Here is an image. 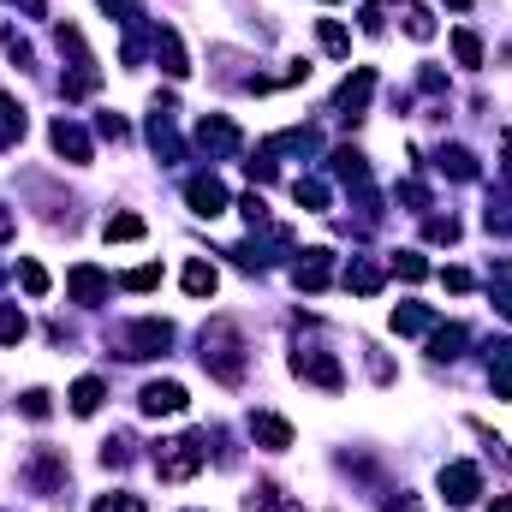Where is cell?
Returning <instances> with one entry per match:
<instances>
[{"label":"cell","mask_w":512,"mask_h":512,"mask_svg":"<svg viewBox=\"0 0 512 512\" xmlns=\"http://www.w3.org/2000/svg\"><path fill=\"white\" fill-rule=\"evenodd\" d=\"M203 370L227 387L245 382V340H239L233 322H209V328H203Z\"/></svg>","instance_id":"6da1fadb"},{"label":"cell","mask_w":512,"mask_h":512,"mask_svg":"<svg viewBox=\"0 0 512 512\" xmlns=\"http://www.w3.org/2000/svg\"><path fill=\"white\" fill-rule=\"evenodd\" d=\"M155 471H161V483H191V477L203 471V435L161 441V447H155Z\"/></svg>","instance_id":"7a4b0ae2"},{"label":"cell","mask_w":512,"mask_h":512,"mask_svg":"<svg viewBox=\"0 0 512 512\" xmlns=\"http://www.w3.org/2000/svg\"><path fill=\"white\" fill-rule=\"evenodd\" d=\"M167 346H173V322H161V316H143V322L120 328V352L126 358H161Z\"/></svg>","instance_id":"3957f363"},{"label":"cell","mask_w":512,"mask_h":512,"mask_svg":"<svg viewBox=\"0 0 512 512\" xmlns=\"http://www.w3.org/2000/svg\"><path fill=\"white\" fill-rule=\"evenodd\" d=\"M292 376H298V382H316L322 393H340V387H346V370H340L334 352H304V346H298V352H292Z\"/></svg>","instance_id":"277c9868"},{"label":"cell","mask_w":512,"mask_h":512,"mask_svg":"<svg viewBox=\"0 0 512 512\" xmlns=\"http://www.w3.org/2000/svg\"><path fill=\"white\" fill-rule=\"evenodd\" d=\"M185 203H191V215L215 221V215H227V185L215 173H197V179H185Z\"/></svg>","instance_id":"5b68a950"},{"label":"cell","mask_w":512,"mask_h":512,"mask_svg":"<svg viewBox=\"0 0 512 512\" xmlns=\"http://www.w3.org/2000/svg\"><path fill=\"white\" fill-rule=\"evenodd\" d=\"M441 495H447V507H471L483 495V471L477 465H447L441 471Z\"/></svg>","instance_id":"8992f818"},{"label":"cell","mask_w":512,"mask_h":512,"mask_svg":"<svg viewBox=\"0 0 512 512\" xmlns=\"http://www.w3.org/2000/svg\"><path fill=\"white\" fill-rule=\"evenodd\" d=\"M197 143L209 149V155H239V126L227 120V114H209V120H197Z\"/></svg>","instance_id":"52a82bcc"},{"label":"cell","mask_w":512,"mask_h":512,"mask_svg":"<svg viewBox=\"0 0 512 512\" xmlns=\"http://www.w3.org/2000/svg\"><path fill=\"white\" fill-rule=\"evenodd\" d=\"M66 292H72L78 304H102V298L114 292V280H108L102 268H90V262H78V268L66 274Z\"/></svg>","instance_id":"ba28073f"},{"label":"cell","mask_w":512,"mask_h":512,"mask_svg":"<svg viewBox=\"0 0 512 512\" xmlns=\"http://www.w3.org/2000/svg\"><path fill=\"white\" fill-rule=\"evenodd\" d=\"M251 441L256 447H268V453H286V447H292V423L274 417V411H256L251 417Z\"/></svg>","instance_id":"9c48e42d"},{"label":"cell","mask_w":512,"mask_h":512,"mask_svg":"<svg viewBox=\"0 0 512 512\" xmlns=\"http://www.w3.org/2000/svg\"><path fill=\"white\" fill-rule=\"evenodd\" d=\"M137 405H143L149 417H179V411H185V387L179 382H149Z\"/></svg>","instance_id":"30bf717a"},{"label":"cell","mask_w":512,"mask_h":512,"mask_svg":"<svg viewBox=\"0 0 512 512\" xmlns=\"http://www.w3.org/2000/svg\"><path fill=\"white\" fill-rule=\"evenodd\" d=\"M30 483H36L48 501H60V495H66V459H60V453H36V465H30Z\"/></svg>","instance_id":"8fae6325"},{"label":"cell","mask_w":512,"mask_h":512,"mask_svg":"<svg viewBox=\"0 0 512 512\" xmlns=\"http://www.w3.org/2000/svg\"><path fill=\"white\" fill-rule=\"evenodd\" d=\"M48 137H54V149H60L72 167H84V161L96 155V149H90V137H84V126H72V120H54V126H48Z\"/></svg>","instance_id":"7c38bea8"},{"label":"cell","mask_w":512,"mask_h":512,"mask_svg":"<svg viewBox=\"0 0 512 512\" xmlns=\"http://www.w3.org/2000/svg\"><path fill=\"white\" fill-rule=\"evenodd\" d=\"M292 280H298L304 292H322V286L334 280V251H304V262L292 268Z\"/></svg>","instance_id":"4fadbf2b"},{"label":"cell","mask_w":512,"mask_h":512,"mask_svg":"<svg viewBox=\"0 0 512 512\" xmlns=\"http://www.w3.org/2000/svg\"><path fill=\"white\" fill-rule=\"evenodd\" d=\"M155 60H161V72H167V78H185V72H191L179 30H161V24H155Z\"/></svg>","instance_id":"5bb4252c"},{"label":"cell","mask_w":512,"mask_h":512,"mask_svg":"<svg viewBox=\"0 0 512 512\" xmlns=\"http://www.w3.org/2000/svg\"><path fill=\"white\" fill-rule=\"evenodd\" d=\"M370 90H376V72H370V66H358V78H346V90L334 96V108H340L346 120H358V108L370 102Z\"/></svg>","instance_id":"9a60e30c"},{"label":"cell","mask_w":512,"mask_h":512,"mask_svg":"<svg viewBox=\"0 0 512 512\" xmlns=\"http://www.w3.org/2000/svg\"><path fill=\"white\" fill-rule=\"evenodd\" d=\"M18 137H24V102L0 90V149H12Z\"/></svg>","instance_id":"2e32d148"},{"label":"cell","mask_w":512,"mask_h":512,"mask_svg":"<svg viewBox=\"0 0 512 512\" xmlns=\"http://www.w3.org/2000/svg\"><path fill=\"white\" fill-rule=\"evenodd\" d=\"M215 286H221L215 262H203V256H197V262H185V292H191V298H209Z\"/></svg>","instance_id":"e0dca14e"},{"label":"cell","mask_w":512,"mask_h":512,"mask_svg":"<svg viewBox=\"0 0 512 512\" xmlns=\"http://www.w3.org/2000/svg\"><path fill=\"white\" fill-rule=\"evenodd\" d=\"M435 328V310H423V304H399L393 310V334H429Z\"/></svg>","instance_id":"ac0fdd59"},{"label":"cell","mask_w":512,"mask_h":512,"mask_svg":"<svg viewBox=\"0 0 512 512\" xmlns=\"http://www.w3.org/2000/svg\"><path fill=\"white\" fill-rule=\"evenodd\" d=\"M489 382H495V399H512V346L489 352Z\"/></svg>","instance_id":"d6986e66"},{"label":"cell","mask_w":512,"mask_h":512,"mask_svg":"<svg viewBox=\"0 0 512 512\" xmlns=\"http://www.w3.org/2000/svg\"><path fill=\"white\" fill-rule=\"evenodd\" d=\"M399 18H405V36H417V42H429V36H435V18H429V6L405 0V6H399Z\"/></svg>","instance_id":"ffe728a7"},{"label":"cell","mask_w":512,"mask_h":512,"mask_svg":"<svg viewBox=\"0 0 512 512\" xmlns=\"http://www.w3.org/2000/svg\"><path fill=\"white\" fill-rule=\"evenodd\" d=\"M102 239H108V245H131V239H143V221H137V215H108Z\"/></svg>","instance_id":"44dd1931"},{"label":"cell","mask_w":512,"mask_h":512,"mask_svg":"<svg viewBox=\"0 0 512 512\" xmlns=\"http://www.w3.org/2000/svg\"><path fill=\"white\" fill-rule=\"evenodd\" d=\"M292 197H298L310 215H322V209H328V185H322V179H292Z\"/></svg>","instance_id":"7402d4cb"},{"label":"cell","mask_w":512,"mask_h":512,"mask_svg":"<svg viewBox=\"0 0 512 512\" xmlns=\"http://www.w3.org/2000/svg\"><path fill=\"white\" fill-rule=\"evenodd\" d=\"M346 286L370 298V292H382V268H376V262H352V268H346Z\"/></svg>","instance_id":"603a6c76"},{"label":"cell","mask_w":512,"mask_h":512,"mask_svg":"<svg viewBox=\"0 0 512 512\" xmlns=\"http://www.w3.org/2000/svg\"><path fill=\"white\" fill-rule=\"evenodd\" d=\"M245 507H251V512H304V507H286L274 483H256L251 495H245Z\"/></svg>","instance_id":"cb8c5ba5"},{"label":"cell","mask_w":512,"mask_h":512,"mask_svg":"<svg viewBox=\"0 0 512 512\" xmlns=\"http://www.w3.org/2000/svg\"><path fill=\"white\" fill-rule=\"evenodd\" d=\"M102 393H108V387L96 382V376H84V382L72 387V411H78V417H90V411L102 405Z\"/></svg>","instance_id":"d4e9b609"},{"label":"cell","mask_w":512,"mask_h":512,"mask_svg":"<svg viewBox=\"0 0 512 512\" xmlns=\"http://www.w3.org/2000/svg\"><path fill=\"white\" fill-rule=\"evenodd\" d=\"M489 292H495V304H501V316L512 322V262H495V274H489Z\"/></svg>","instance_id":"484cf974"},{"label":"cell","mask_w":512,"mask_h":512,"mask_svg":"<svg viewBox=\"0 0 512 512\" xmlns=\"http://www.w3.org/2000/svg\"><path fill=\"white\" fill-rule=\"evenodd\" d=\"M30 334V322H24V310H12V304H0V346H18Z\"/></svg>","instance_id":"4316f807"},{"label":"cell","mask_w":512,"mask_h":512,"mask_svg":"<svg viewBox=\"0 0 512 512\" xmlns=\"http://www.w3.org/2000/svg\"><path fill=\"white\" fill-rule=\"evenodd\" d=\"M453 54H459V66H483V42H477V30H453Z\"/></svg>","instance_id":"83f0119b"},{"label":"cell","mask_w":512,"mask_h":512,"mask_svg":"<svg viewBox=\"0 0 512 512\" xmlns=\"http://www.w3.org/2000/svg\"><path fill=\"white\" fill-rule=\"evenodd\" d=\"M441 173H453V179H477L471 149H441Z\"/></svg>","instance_id":"f1b7e54d"},{"label":"cell","mask_w":512,"mask_h":512,"mask_svg":"<svg viewBox=\"0 0 512 512\" xmlns=\"http://www.w3.org/2000/svg\"><path fill=\"white\" fill-rule=\"evenodd\" d=\"M18 286H24V292H30V298H42V292H48V268H42V262H30V256H24V262H18Z\"/></svg>","instance_id":"f546056e"},{"label":"cell","mask_w":512,"mask_h":512,"mask_svg":"<svg viewBox=\"0 0 512 512\" xmlns=\"http://www.w3.org/2000/svg\"><path fill=\"white\" fill-rule=\"evenodd\" d=\"M465 340H471V334L453 322V328H441V334H435V346H429V352H435V358H459V346H465Z\"/></svg>","instance_id":"4dcf8cb0"},{"label":"cell","mask_w":512,"mask_h":512,"mask_svg":"<svg viewBox=\"0 0 512 512\" xmlns=\"http://www.w3.org/2000/svg\"><path fill=\"white\" fill-rule=\"evenodd\" d=\"M316 36H322V48H328V54H346V48H352V36H346L334 18H322V24H316Z\"/></svg>","instance_id":"1f68e13d"},{"label":"cell","mask_w":512,"mask_h":512,"mask_svg":"<svg viewBox=\"0 0 512 512\" xmlns=\"http://www.w3.org/2000/svg\"><path fill=\"white\" fill-rule=\"evenodd\" d=\"M120 286H131V292H149V286H161V268H155V262H143V268H131Z\"/></svg>","instance_id":"d6a6232c"},{"label":"cell","mask_w":512,"mask_h":512,"mask_svg":"<svg viewBox=\"0 0 512 512\" xmlns=\"http://www.w3.org/2000/svg\"><path fill=\"white\" fill-rule=\"evenodd\" d=\"M0 48L12 54V66H30V42H24L18 30H0Z\"/></svg>","instance_id":"836d02e7"},{"label":"cell","mask_w":512,"mask_h":512,"mask_svg":"<svg viewBox=\"0 0 512 512\" xmlns=\"http://www.w3.org/2000/svg\"><path fill=\"white\" fill-rule=\"evenodd\" d=\"M393 268H399L405 280H423V274H429V262H423L417 251H399V256H393Z\"/></svg>","instance_id":"e575fe53"},{"label":"cell","mask_w":512,"mask_h":512,"mask_svg":"<svg viewBox=\"0 0 512 512\" xmlns=\"http://www.w3.org/2000/svg\"><path fill=\"white\" fill-rule=\"evenodd\" d=\"M90 512H143V501H137V495H102Z\"/></svg>","instance_id":"d590c367"},{"label":"cell","mask_w":512,"mask_h":512,"mask_svg":"<svg viewBox=\"0 0 512 512\" xmlns=\"http://www.w3.org/2000/svg\"><path fill=\"white\" fill-rule=\"evenodd\" d=\"M96 131H102V137H114V143H126V137H131L120 114H102V120H96Z\"/></svg>","instance_id":"8d00e7d4"},{"label":"cell","mask_w":512,"mask_h":512,"mask_svg":"<svg viewBox=\"0 0 512 512\" xmlns=\"http://www.w3.org/2000/svg\"><path fill=\"white\" fill-rule=\"evenodd\" d=\"M441 286H447V292H471V274H465V268H441Z\"/></svg>","instance_id":"74e56055"},{"label":"cell","mask_w":512,"mask_h":512,"mask_svg":"<svg viewBox=\"0 0 512 512\" xmlns=\"http://www.w3.org/2000/svg\"><path fill=\"white\" fill-rule=\"evenodd\" d=\"M24 417H48V393H42V387L24 393Z\"/></svg>","instance_id":"f35d334b"},{"label":"cell","mask_w":512,"mask_h":512,"mask_svg":"<svg viewBox=\"0 0 512 512\" xmlns=\"http://www.w3.org/2000/svg\"><path fill=\"white\" fill-rule=\"evenodd\" d=\"M387 512H417V501H411V495H399V501H387Z\"/></svg>","instance_id":"ab89813d"},{"label":"cell","mask_w":512,"mask_h":512,"mask_svg":"<svg viewBox=\"0 0 512 512\" xmlns=\"http://www.w3.org/2000/svg\"><path fill=\"white\" fill-rule=\"evenodd\" d=\"M12 227H18V221H12V215H6V203H0V239H6Z\"/></svg>","instance_id":"60d3db41"},{"label":"cell","mask_w":512,"mask_h":512,"mask_svg":"<svg viewBox=\"0 0 512 512\" xmlns=\"http://www.w3.org/2000/svg\"><path fill=\"white\" fill-rule=\"evenodd\" d=\"M501 155H507V179H512V131L501 137Z\"/></svg>","instance_id":"b9f144b4"},{"label":"cell","mask_w":512,"mask_h":512,"mask_svg":"<svg viewBox=\"0 0 512 512\" xmlns=\"http://www.w3.org/2000/svg\"><path fill=\"white\" fill-rule=\"evenodd\" d=\"M489 512H512V495H501V501H489Z\"/></svg>","instance_id":"7bdbcfd3"},{"label":"cell","mask_w":512,"mask_h":512,"mask_svg":"<svg viewBox=\"0 0 512 512\" xmlns=\"http://www.w3.org/2000/svg\"><path fill=\"white\" fill-rule=\"evenodd\" d=\"M447 6H453V12H465V6H471V0H447Z\"/></svg>","instance_id":"ee69618b"}]
</instances>
